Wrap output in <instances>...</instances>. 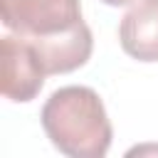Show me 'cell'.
Returning <instances> with one entry per match:
<instances>
[{
	"label": "cell",
	"mask_w": 158,
	"mask_h": 158,
	"mask_svg": "<svg viewBox=\"0 0 158 158\" xmlns=\"http://www.w3.org/2000/svg\"><path fill=\"white\" fill-rule=\"evenodd\" d=\"M42 128L49 143L69 158H104L114 128L101 96L91 86H62L42 106Z\"/></svg>",
	"instance_id": "6da1fadb"
},
{
	"label": "cell",
	"mask_w": 158,
	"mask_h": 158,
	"mask_svg": "<svg viewBox=\"0 0 158 158\" xmlns=\"http://www.w3.org/2000/svg\"><path fill=\"white\" fill-rule=\"evenodd\" d=\"M2 25L27 40L52 37L84 22L79 0H0Z\"/></svg>",
	"instance_id": "7a4b0ae2"
},
{
	"label": "cell",
	"mask_w": 158,
	"mask_h": 158,
	"mask_svg": "<svg viewBox=\"0 0 158 158\" xmlns=\"http://www.w3.org/2000/svg\"><path fill=\"white\" fill-rule=\"evenodd\" d=\"M44 67L30 40L5 35L0 40V84L5 99L15 104L32 101L44 86Z\"/></svg>",
	"instance_id": "3957f363"
},
{
	"label": "cell",
	"mask_w": 158,
	"mask_h": 158,
	"mask_svg": "<svg viewBox=\"0 0 158 158\" xmlns=\"http://www.w3.org/2000/svg\"><path fill=\"white\" fill-rule=\"evenodd\" d=\"M30 44L37 49L40 62L47 74H69L89 62L91 49H94V37H91L89 25L81 22L74 30H67L52 37L30 40Z\"/></svg>",
	"instance_id": "277c9868"
},
{
	"label": "cell",
	"mask_w": 158,
	"mask_h": 158,
	"mask_svg": "<svg viewBox=\"0 0 158 158\" xmlns=\"http://www.w3.org/2000/svg\"><path fill=\"white\" fill-rule=\"evenodd\" d=\"M121 49L138 62H158V0H136L118 25Z\"/></svg>",
	"instance_id": "5b68a950"
},
{
	"label": "cell",
	"mask_w": 158,
	"mask_h": 158,
	"mask_svg": "<svg viewBox=\"0 0 158 158\" xmlns=\"http://www.w3.org/2000/svg\"><path fill=\"white\" fill-rule=\"evenodd\" d=\"M101 2H106V5H111V7H121V5H128L131 0H101Z\"/></svg>",
	"instance_id": "8992f818"
}]
</instances>
